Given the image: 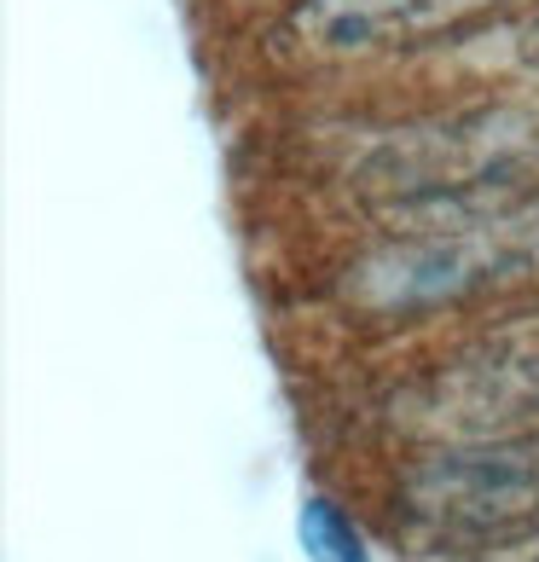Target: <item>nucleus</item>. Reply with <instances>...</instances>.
<instances>
[{"label": "nucleus", "mask_w": 539, "mask_h": 562, "mask_svg": "<svg viewBox=\"0 0 539 562\" xmlns=\"http://www.w3.org/2000/svg\"><path fill=\"white\" fill-rule=\"evenodd\" d=\"M360 186L389 233H482L539 210V122L523 111H464L389 134Z\"/></svg>", "instance_id": "obj_1"}, {"label": "nucleus", "mask_w": 539, "mask_h": 562, "mask_svg": "<svg viewBox=\"0 0 539 562\" xmlns=\"http://www.w3.org/2000/svg\"><path fill=\"white\" fill-rule=\"evenodd\" d=\"M412 406L452 441L539 435V330H505L459 360H441V371L418 383Z\"/></svg>", "instance_id": "obj_2"}, {"label": "nucleus", "mask_w": 539, "mask_h": 562, "mask_svg": "<svg viewBox=\"0 0 539 562\" xmlns=\"http://www.w3.org/2000/svg\"><path fill=\"white\" fill-rule=\"evenodd\" d=\"M523 0H302L284 35L314 58H378L459 41Z\"/></svg>", "instance_id": "obj_3"}, {"label": "nucleus", "mask_w": 539, "mask_h": 562, "mask_svg": "<svg viewBox=\"0 0 539 562\" xmlns=\"http://www.w3.org/2000/svg\"><path fill=\"white\" fill-rule=\"evenodd\" d=\"M459 557L447 562H539V528H510V533H482V539H459Z\"/></svg>", "instance_id": "obj_4"}, {"label": "nucleus", "mask_w": 539, "mask_h": 562, "mask_svg": "<svg viewBox=\"0 0 539 562\" xmlns=\"http://www.w3.org/2000/svg\"><path fill=\"white\" fill-rule=\"evenodd\" d=\"M523 53H528V65H539V18H534V30H528V41H523Z\"/></svg>", "instance_id": "obj_5"}]
</instances>
